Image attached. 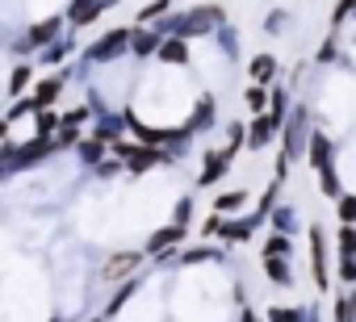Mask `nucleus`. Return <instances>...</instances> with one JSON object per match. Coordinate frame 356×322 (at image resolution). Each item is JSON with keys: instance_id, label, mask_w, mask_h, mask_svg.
I'll list each match as a JSON object with an SVG mask.
<instances>
[{"instance_id": "f257e3e1", "label": "nucleus", "mask_w": 356, "mask_h": 322, "mask_svg": "<svg viewBox=\"0 0 356 322\" xmlns=\"http://www.w3.org/2000/svg\"><path fill=\"white\" fill-rule=\"evenodd\" d=\"M227 26V9L222 5H197V9H185V13H172L168 22H155L159 34H172V38H206V34H218Z\"/></svg>"}, {"instance_id": "f03ea898", "label": "nucleus", "mask_w": 356, "mask_h": 322, "mask_svg": "<svg viewBox=\"0 0 356 322\" xmlns=\"http://www.w3.org/2000/svg\"><path fill=\"white\" fill-rule=\"evenodd\" d=\"M306 142H310V113H306V105H298V109H289V117L281 126V155L289 164L306 159Z\"/></svg>"}, {"instance_id": "7ed1b4c3", "label": "nucleus", "mask_w": 356, "mask_h": 322, "mask_svg": "<svg viewBox=\"0 0 356 322\" xmlns=\"http://www.w3.org/2000/svg\"><path fill=\"white\" fill-rule=\"evenodd\" d=\"M126 42H130V26H118V30H109V34H101L88 51H84V59L88 63H118L122 55H126Z\"/></svg>"}, {"instance_id": "20e7f679", "label": "nucleus", "mask_w": 356, "mask_h": 322, "mask_svg": "<svg viewBox=\"0 0 356 322\" xmlns=\"http://www.w3.org/2000/svg\"><path fill=\"white\" fill-rule=\"evenodd\" d=\"M306 239H310V276H314V289L327 293L331 289V272H327V230L314 222L306 230Z\"/></svg>"}, {"instance_id": "39448f33", "label": "nucleus", "mask_w": 356, "mask_h": 322, "mask_svg": "<svg viewBox=\"0 0 356 322\" xmlns=\"http://www.w3.org/2000/svg\"><path fill=\"white\" fill-rule=\"evenodd\" d=\"M185 235L189 230H181V226H159V230H151V239L143 243V255L147 260H168L172 251H181V243H185Z\"/></svg>"}, {"instance_id": "423d86ee", "label": "nucleus", "mask_w": 356, "mask_h": 322, "mask_svg": "<svg viewBox=\"0 0 356 322\" xmlns=\"http://www.w3.org/2000/svg\"><path fill=\"white\" fill-rule=\"evenodd\" d=\"M235 155L239 151H231V146H218V151H206V164H202V172H197V189H214L227 172H231V164H235Z\"/></svg>"}, {"instance_id": "0eeeda50", "label": "nucleus", "mask_w": 356, "mask_h": 322, "mask_svg": "<svg viewBox=\"0 0 356 322\" xmlns=\"http://www.w3.org/2000/svg\"><path fill=\"white\" fill-rule=\"evenodd\" d=\"M55 151H59V146H55V138H26V142H17L13 164H9V168H34V164H47Z\"/></svg>"}, {"instance_id": "6e6552de", "label": "nucleus", "mask_w": 356, "mask_h": 322, "mask_svg": "<svg viewBox=\"0 0 356 322\" xmlns=\"http://www.w3.org/2000/svg\"><path fill=\"white\" fill-rule=\"evenodd\" d=\"M306 164H310L314 172L335 168V142H331L323 130H310V142H306Z\"/></svg>"}, {"instance_id": "1a4fd4ad", "label": "nucleus", "mask_w": 356, "mask_h": 322, "mask_svg": "<svg viewBox=\"0 0 356 322\" xmlns=\"http://www.w3.org/2000/svg\"><path fill=\"white\" fill-rule=\"evenodd\" d=\"M159 30L155 26H130V42H126V55H134V59H155V51H159Z\"/></svg>"}, {"instance_id": "9d476101", "label": "nucleus", "mask_w": 356, "mask_h": 322, "mask_svg": "<svg viewBox=\"0 0 356 322\" xmlns=\"http://www.w3.org/2000/svg\"><path fill=\"white\" fill-rule=\"evenodd\" d=\"M214 121H218V96H214V92H202V96L193 101V113H189L185 130H189V134H202V130H210Z\"/></svg>"}, {"instance_id": "9b49d317", "label": "nucleus", "mask_w": 356, "mask_h": 322, "mask_svg": "<svg viewBox=\"0 0 356 322\" xmlns=\"http://www.w3.org/2000/svg\"><path fill=\"white\" fill-rule=\"evenodd\" d=\"M63 88H67V76H63V71H55V76L38 80V84H34V92H30L34 113H38V109H55V101L63 96Z\"/></svg>"}, {"instance_id": "f8f14e48", "label": "nucleus", "mask_w": 356, "mask_h": 322, "mask_svg": "<svg viewBox=\"0 0 356 322\" xmlns=\"http://www.w3.org/2000/svg\"><path fill=\"white\" fill-rule=\"evenodd\" d=\"M260 222H264V218H256V214H248V218H239V222H235V218H222V230H218V239H222L227 247H235V243H248V239L260 230Z\"/></svg>"}, {"instance_id": "ddd939ff", "label": "nucleus", "mask_w": 356, "mask_h": 322, "mask_svg": "<svg viewBox=\"0 0 356 322\" xmlns=\"http://www.w3.org/2000/svg\"><path fill=\"white\" fill-rule=\"evenodd\" d=\"M59 34H63V17H42V22H34V26L26 30V46H30V51H42V46H51Z\"/></svg>"}, {"instance_id": "4468645a", "label": "nucleus", "mask_w": 356, "mask_h": 322, "mask_svg": "<svg viewBox=\"0 0 356 322\" xmlns=\"http://www.w3.org/2000/svg\"><path fill=\"white\" fill-rule=\"evenodd\" d=\"M155 59H159V63H176V67H189V63H193V51H189V42H185V38L163 34V38H159Z\"/></svg>"}, {"instance_id": "2eb2a0df", "label": "nucleus", "mask_w": 356, "mask_h": 322, "mask_svg": "<svg viewBox=\"0 0 356 322\" xmlns=\"http://www.w3.org/2000/svg\"><path fill=\"white\" fill-rule=\"evenodd\" d=\"M159 164H168V151H159V146H134V155L126 159V168L134 172V176H143V172H151V168H159Z\"/></svg>"}, {"instance_id": "dca6fc26", "label": "nucleus", "mask_w": 356, "mask_h": 322, "mask_svg": "<svg viewBox=\"0 0 356 322\" xmlns=\"http://www.w3.org/2000/svg\"><path fill=\"white\" fill-rule=\"evenodd\" d=\"M143 260H147L143 251H122V255H109V260H105V268H101L105 285H109V280H118V276H126V272H130V268H138Z\"/></svg>"}, {"instance_id": "f3484780", "label": "nucleus", "mask_w": 356, "mask_h": 322, "mask_svg": "<svg viewBox=\"0 0 356 322\" xmlns=\"http://www.w3.org/2000/svg\"><path fill=\"white\" fill-rule=\"evenodd\" d=\"M264 264V276L277 285V289H293V264L289 260H277V255H260Z\"/></svg>"}, {"instance_id": "a211bd4d", "label": "nucleus", "mask_w": 356, "mask_h": 322, "mask_svg": "<svg viewBox=\"0 0 356 322\" xmlns=\"http://www.w3.org/2000/svg\"><path fill=\"white\" fill-rule=\"evenodd\" d=\"M101 13H105L101 0H72V5H67V17H72V26H76V30H80V26H92Z\"/></svg>"}, {"instance_id": "6ab92c4d", "label": "nucleus", "mask_w": 356, "mask_h": 322, "mask_svg": "<svg viewBox=\"0 0 356 322\" xmlns=\"http://www.w3.org/2000/svg\"><path fill=\"white\" fill-rule=\"evenodd\" d=\"M248 76H252V84H273V76H277V55H273V51H260V55L248 63Z\"/></svg>"}, {"instance_id": "aec40b11", "label": "nucleus", "mask_w": 356, "mask_h": 322, "mask_svg": "<svg viewBox=\"0 0 356 322\" xmlns=\"http://www.w3.org/2000/svg\"><path fill=\"white\" fill-rule=\"evenodd\" d=\"M126 134V121H122V113L113 117V113H97V126H92V138H101V142H118Z\"/></svg>"}, {"instance_id": "412c9836", "label": "nucleus", "mask_w": 356, "mask_h": 322, "mask_svg": "<svg viewBox=\"0 0 356 322\" xmlns=\"http://www.w3.org/2000/svg\"><path fill=\"white\" fill-rule=\"evenodd\" d=\"M72 51H76V38H55L51 46H42V51H38V59H42L47 67H59V63H67V59H72Z\"/></svg>"}, {"instance_id": "4be33fe9", "label": "nucleus", "mask_w": 356, "mask_h": 322, "mask_svg": "<svg viewBox=\"0 0 356 322\" xmlns=\"http://www.w3.org/2000/svg\"><path fill=\"white\" fill-rule=\"evenodd\" d=\"M239 210H248V189H227V193H218L214 197V214H239Z\"/></svg>"}, {"instance_id": "5701e85b", "label": "nucleus", "mask_w": 356, "mask_h": 322, "mask_svg": "<svg viewBox=\"0 0 356 322\" xmlns=\"http://www.w3.org/2000/svg\"><path fill=\"white\" fill-rule=\"evenodd\" d=\"M30 80H34V67H30V63H17V67H13V76H9V84H5V96L22 101V96H26V88H30Z\"/></svg>"}, {"instance_id": "b1692460", "label": "nucleus", "mask_w": 356, "mask_h": 322, "mask_svg": "<svg viewBox=\"0 0 356 322\" xmlns=\"http://www.w3.org/2000/svg\"><path fill=\"white\" fill-rule=\"evenodd\" d=\"M59 126H63V113H55V109H38L34 113V138H55Z\"/></svg>"}, {"instance_id": "393cba45", "label": "nucleus", "mask_w": 356, "mask_h": 322, "mask_svg": "<svg viewBox=\"0 0 356 322\" xmlns=\"http://www.w3.org/2000/svg\"><path fill=\"white\" fill-rule=\"evenodd\" d=\"M331 322H356V289H352V293H335V301H331Z\"/></svg>"}, {"instance_id": "a878e982", "label": "nucleus", "mask_w": 356, "mask_h": 322, "mask_svg": "<svg viewBox=\"0 0 356 322\" xmlns=\"http://www.w3.org/2000/svg\"><path fill=\"white\" fill-rule=\"evenodd\" d=\"M105 146H109V142H101V138H80V142H76V155H80V164L97 168L101 159H105Z\"/></svg>"}, {"instance_id": "bb28decb", "label": "nucleus", "mask_w": 356, "mask_h": 322, "mask_svg": "<svg viewBox=\"0 0 356 322\" xmlns=\"http://www.w3.org/2000/svg\"><path fill=\"white\" fill-rule=\"evenodd\" d=\"M281 189H285L281 180H268V185H264V193L256 197L252 214H256V218H268V214H273V205H277V197H281Z\"/></svg>"}, {"instance_id": "cd10ccee", "label": "nucleus", "mask_w": 356, "mask_h": 322, "mask_svg": "<svg viewBox=\"0 0 356 322\" xmlns=\"http://www.w3.org/2000/svg\"><path fill=\"white\" fill-rule=\"evenodd\" d=\"M273 230L293 239V230H298V210H293V205H273Z\"/></svg>"}, {"instance_id": "c85d7f7f", "label": "nucleus", "mask_w": 356, "mask_h": 322, "mask_svg": "<svg viewBox=\"0 0 356 322\" xmlns=\"http://www.w3.org/2000/svg\"><path fill=\"white\" fill-rule=\"evenodd\" d=\"M260 255H277V260H293V239H289V235H277V230H273V235L264 239V251H260Z\"/></svg>"}, {"instance_id": "c756f323", "label": "nucleus", "mask_w": 356, "mask_h": 322, "mask_svg": "<svg viewBox=\"0 0 356 322\" xmlns=\"http://www.w3.org/2000/svg\"><path fill=\"white\" fill-rule=\"evenodd\" d=\"M134 293H138V280H118V293L109 297V305H105V314H101V318H113V314L134 297Z\"/></svg>"}, {"instance_id": "7c9ffc66", "label": "nucleus", "mask_w": 356, "mask_h": 322, "mask_svg": "<svg viewBox=\"0 0 356 322\" xmlns=\"http://www.w3.org/2000/svg\"><path fill=\"white\" fill-rule=\"evenodd\" d=\"M168 9H172V0H147V5L138 9V22H134V26H155Z\"/></svg>"}, {"instance_id": "2f4dec72", "label": "nucleus", "mask_w": 356, "mask_h": 322, "mask_svg": "<svg viewBox=\"0 0 356 322\" xmlns=\"http://www.w3.org/2000/svg\"><path fill=\"white\" fill-rule=\"evenodd\" d=\"M335 218H339V226H356V193L335 197Z\"/></svg>"}, {"instance_id": "473e14b6", "label": "nucleus", "mask_w": 356, "mask_h": 322, "mask_svg": "<svg viewBox=\"0 0 356 322\" xmlns=\"http://www.w3.org/2000/svg\"><path fill=\"white\" fill-rule=\"evenodd\" d=\"M222 251L214 247V243H197V247H189V251H181V264H206V260H218Z\"/></svg>"}, {"instance_id": "72a5a7b5", "label": "nucleus", "mask_w": 356, "mask_h": 322, "mask_svg": "<svg viewBox=\"0 0 356 322\" xmlns=\"http://www.w3.org/2000/svg\"><path fill=\"white\" fill-rule=\"evenodd\" d=\"M243 105H248L252 113H264V109H268V84H252V88L243 92Z\"/></svg>"}, {"instance_id": "f704fd0d", "label": "nucleus", "mask_w": 356, "mask_h": 322, "mask_svg": "<svg viewBox=\"0 0 356 322\" xmlns=\"http://www.w3.org/2000/svg\"><path fill=\"white\" fill-rule=\"evenodd\" d=\"M318 193H323L327 201H335V197L343 193V185H339V172H335V168H327V172H318Z\"/></svg>"}, {"instance_id": "c9c22d12", "label": "nucleus", "mask_w": 356, "mask_h": 322, "mask_svg": "<svg viewBox=\"0 0 356 322\" xmlns=\"http://www.w3.org/2000/svg\"><path fill=\"white\" fill-rule=\"evenodd\" d=\"M335 247H339V260H356V226H339Z\"/></svg>"}, {"instance_id": "e433bc0d", "label": "nucleus", "mask_w": 356, "mask_h": 322, "mask_svg": "<svg viewBox=\"0 0 356 322\" xmlns=\"http://www.w3.org/2000/svg\"><path fill=\"white\" fill-rule=\"evenodd\" d=\"M264 322H306V310H293V305H268Z\"/></svg>"}, {"instance_id": "4c0bfd02", "label": "nucleus", "mask_w": 356, "mask_h": 322, "mask_svg": "<svg viewBox=\"0 0 356 322\" xmlns=\"http://www.w3.org/2000/svg\"><path fill=\"white\" fill-rule=\"evenodd\" d=\"M189 222H193V197H181V201H176V210H172V226L189 230Z\"/></svg>"}, {"instance_id": "58836bf2", "label": "nucleus", "mask_w": 356, "mask_h": 322, "mask_svg": "<svg viewBox=\"0 0 356 322\" xmlns=\"http://www.w3.org/2000/svg\"><path fill=\"white\" fill-rule=\"evenodd\" d=\"M352 13H356V0H335V9H331V30L339 34V26L352 22Z\"/></svg>"}, {"instance_id": "ea45409f", "label": "nucleus", "mask_w": 356, "mask_h": 322, "mask_svg": "<svg viewBox=\"0 0 356 322\" xmlns=\"http://www.w3.org/2000/svg\"><path fill=\"white\" fill-rule=\"evenodd\" d=\"M335 55H339V34L335 30H327V38H323V46H318V63H335Z\"/></svg>"}, {"instance_id": "a19ab883", "label": "nucleus", "mask_w": 356, "mask_h": 322, "mask_svg": "<svg viewBox=\"0 0 356 322\" xmlns=\"http://www.w3.org/2000/svg\"><path fill=\"white\" fill-rule=\"evenodd\" d=\"M285 30H289V13L285 9H273L264 17V34H285Z\"/></svg>"}, {"instance_id": "79ce46f5", "label": "nucleus", "mask_w": 356, "mask_h": 322, "mask_svg": "<svg viewBox=\"0 0 356 322\" xmlns=\"http://www.w3.org/2000/svg\"><path fill=\"white\" fill-rule=\"evenodd\" d=\"M88 117H92V105H76L72 113H63V126H67V130H80Z\"/></svg>"}, {"instance_id": "37998d69", "label": "nucleus", "mask_w": 356, "mask_h": 322, "mask_svg": "<svg viewBox=\"0 0 356 322\" xmlns=\"http://www.w3.org/2000/svg\"><path fill=\"white\" fill-rule=\"evenodd\" d=\"M30 113H34V101H30V96H22V101H13V109L5 113V121L13 126V121H22V117H30Z\"/></svg>"}, {"instance_id": "c03bdc74", "label": "nucleus", "mask_w": 356, "mask_h": 322, "mask_svg": "<svg viewBox=\"0 0 356 322\" xmlns=\"http://www.w3.org/2000/svg\"><path fill=\"white\" fill-rule=\"evenodd\" d=\"M243 142H248V126H243V121H231V126H227V146L239 151Z\"/></svg>"}, {"instance_id": "a18cd8bd", "label": "nucleus", "mask_w": 356, "mask_h": 322, "mask_svg": "<svg viewBox=\"0 0 356 322\" xmlns=\"http://www.w3.org/2000/svg\"><path fill=\"white\" fill-rule=\"evenodd\" d=\"M218 230H222V214H210V218L202 222V230H197V235H202V243H214V239H218Z\"/></svg>"}, {"instance_id": "49530a36", "label": "nucleus", "mask_w": 356, "mask_h": 322, "mask_svg": "<svg viewBox=\"0 0 356 322\" xmlns=\"http://www.w3.org/2000/svg\"><path fill=\"white\" fill-rule=\"evenodd\" d=\"M339 285H356V260H339Z\"/></svg>"}, {"instance_id": "de8ad7c7", "label": "nucleus", "mask_w": 356, "mask_h": 322, "mask_svg": "<svg viewBox=\"0 0 356 322\" xmlns=\"http://www.w3.org/2000/svg\"><path fill=\"white\" fill-rule=\"evenodd\" d=\"M118 168H122V164H118V159H101V164H97L92 172H97V176H113Z\"/></svg>"}, {"instance_id": "09e8293b", "label": "nucleus", "mask_w": 356, "mask_h": 322, "mask_svg": "<svg viewBox=\"0 0 356 322\" xmlns=\"http://www.w3.org/2000/svg\"><path fill=\"white\" fill-rule=\"evenodd\" d=\"M9 130H13V126H9L5 117H0V138H9Z\"/></svg>"}, {"instance_id": "8fccbe9b", "label": "nucleus", "mask_w": 356, "mask_h": 322, "mask_svg": "<svg viewBox=\"0 0 356 322\" xmlns=\"http://www.w3.org/2000/svg\"><path fill=\"white\" fill-rule=\"evenodd\" d=\"M0 185H5V168H0Z\"/></svg>"}, {"instance_id": "3c124183", "label": "nucleus", "mask_w": 356, "mask_h": 322, "mask_svg": "<svg viewBox=\"0 0 356 322\" xmlns=\"http://www.w3.org/2000/svg\"><path fill=\"white\" fill-rule=\"evenodd\" d=\"M88 322H105V318H88Z\"/></svg>"}, {"instance_id": "603ef678", "label": "nucleus", "mask_w": 356, "mask_h": 322, "mask_svg": "<svg viewBox=\"0 0 356 322\" xmlns=\"http://www.w3.org/2000/svg\"><path fill=\"white\" fill-rule=\"evenodd\" d=\"M352 22H356V13H352Z\"/></svg>"}]
</instances>
